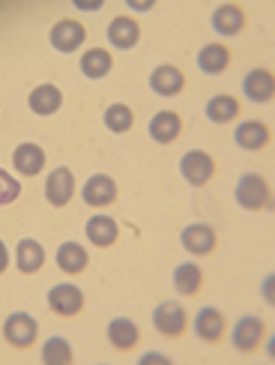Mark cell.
Segmentation results:
<instances>
[{
	"mask_svg": "<svg viewBox=\"0 0 275 365\" xmlns=\"http://www.w3.org/2000/svg\"><path fill=\"white\" fill-rule=\"evenodd\" d=\"M111 54L105 48H90L84 57H81V72L87 78H105V75L111 72Z\"/></svg>",
	"mask_w": 275,
	"mask_h": 365,
	"instance_id": "obj_24",
	"label": "cell"
},
{
	"mask_svg": "<svg viewBox=\"0 0 275 365\" xmlns=\"http://www.w3.org/2000/svg\"><path fill=\"white\" fill-rule=\"evenodd\" d=\"M108 39L117 48H135L138 39H141V27H138V21L129 19V15H120L108 27Z\"/></svg>",
	"mask_w": 275,
	"mask_h": 365,
	"instance_id": "obj_14",
	"label": "cell"
},
{
	"mask_svg": "<svg viewBox=\"0 0 275 365\" xmlns=\"http://www.w3.org/2000/svg\"><path fill=\"white\" fill-rule=\"evenodd\" d=\"M180 117L174 111H159L156 117H152V123H150V135H152V141H159V144H171L180 138Z\"/></svg>",
	"mask_w": 275,
	"mask_h": 365,
	"instance_id": "obj_17",
	"label": "cell"
},
{
	"mask_svg": "<svg viewBox=\"0 0 275 365\" xmlns=\"http://www.w3.org/2000/svg\"><path fill=\"white\" fill-rule=\"evenodd\" d=\"M48 306H51V312H57L60 317H72V314L81 312L84 294H81L75 284H54L51 294H48Z\"/></svg>",
	"mask_w": 275,
	"mask_h": 365,
	"instance_id": "obj_4",
	"label": "cell"
},
{
	"mask_svg": "<svg viewBox=\"0 0 275 365\" xmlns=\"http://www.w3.org/2000/svg\"><path fill=\"white\" fill-rule=\"evenodd\" d=\"M84 36H87L84 24H81V21H72V19L57 21V24L51 27V45H54L57 51H63V54H72L75 48H81Z\"/></svg>",
	"mask_w": 275,
	"mask_h": 365,
	"instance_id": "obj_5",
	"label": "cell"
},
{
	"mask_svg": "<svg viewBox=\"0 0 275 365\" xmlns=\"http://www.w3.org/2000/svg\"><path fill=\"white\" fill-rule=\"evenodd\" d=\"M42 359L48 362V365H69V362H72V347H69V341L60 339V336L48 339V341H45V347H42Z\"/></svg>",
	"mask_w": 275,
	"mask_h": 365,
	"instance_id": "obj_28",
	"label": "cell"
},
{
	"mask_svg": "<svg viewBox=\"0 0 275 365\" xmlns=\"http://www.w3.org/2000/svg\"><path fill=\"white\" fill-rule=\"evenodd\" d=\"M57 267L69 272V276H78V272L87 269V252L84 246H78V242H63V246L57 249Z\"/></svg>",
	"mask_w": 275,
	"mask_h": 365,
	"instance_id": "obj_19",
	"label": "cell"
},
{
	"mask_svg": "<svg viewBox=\"0 0 275 365\" xmlns=\"http://www.w3.org/2000/svg\"><path fill=\"white\" fill-rule=\"evenodd\" d=\"M174 287L182 297H194L201 291V267L194 264H180L174 272Z\"/></svg>",
	"mask_w": 275,
	"mask_h": 365,
	"instance_id": "obj_25",
	"label": "cell"
},
{
	"mask_svg": "<svg viewBox=\"0 0 275 365\" xmlns=\"http://www.w3.org/2000/svg\"><path fill=\"white\" fill-rule=\"evenodd\" d=\"M15 255H19V269L21 272H36L45 264V249L39 246L36 240H21Z\"/></svg>",
	"mask_w": 275,
	"mask_h": 365,
	"instance_id": "obj_26",
	"label": "cell"
},
{
	"mask_svg": "<svg viewBox=\"0 0 275 365\" xmlns=\"http://www.w3.org/2000/svg\"><path fill=\"white\" fill-rule=\"evenodd\" d=\"M227 63H231V51H227L224 45H219V42L207 45V48H201V54H197V66H201L207 75H219V72H224Z\"/></svg>",
	"mask_w": 275,
	"mask_h": 365,
	"instance_id": "obj_21",
	"label": "cell"
},
{
	"mask_svg": "<svg viewBox=\"0 0 275 365\" xmlns=\"http://www.w3.org/2000/svg\"><path fill=\"white\" fill-rule=\"evenodd\" d=\"M237 114H239V102L234 96H216L207 105V117L212 123H227V120H234Z\"/></svg>",
	"mask_w": 275,
	"mask_h": 365,
	"instance_id": "obj_27",
	"label": "cell"
},
{
	"mask_svg": "<svg viewBox=\"0 0 275 365\" xmlns=\"http://www.w3.org/2000/svg\"><path fill=\"white\" fill-rule=\"evenodd\" d=\"M114 197H117V182H114L111 177L96 174V177L87 180V186H84V201H87L90 207H108Z\"/></svg>",
	"mask_w": 275,
	"mask_h": 365,
	"instance_id": "obj_11",
	"label": "cell"
},
{
	"mask_svg": "<svg viewBox=\"0 0 275 365\" xmlns=\"http://www.w3.org/2000/svg\"><path fill=\"white\" fill-rule=\"evenodd\" d=\"M108 339L117 351H132L138 344V327L129 321V317H117V321H111V327H108Z\"/></svg>",
	"mask_w": 275,
	"mask_h": 365,
	"instance_id": "obj_23",
	"label": "cell"
},
{
	"mask_svg": "<svg viewBox=\"0 0 275 365\" xmlns=\"http://www.w3.org/2000/svg\"><path fill=\"white\" fill-rule=\"evenodd\" d=\"M152 362H167V359H165V356H156V354L141 356V365H152Z\"/></svg>",
	"mask_w": 275,
	"mask_h": 365,
	"instance_id": "obj_31",
	"label": "cell"
},
{
	"mask_svg": "<svg viewBox=\"0 0 275 365\" xmlns=\"http://www.w3.org/2000/svg\"><path fill=\"white\" fill-rule=\"evenodd\" d=\"M212 27H216V34H222V36H237L239 30L246 27V12L239 6L224 4L216 9V15H212Z\"/></svg>",
	"mask_w": 275,
	"mask_h": 365,
	"instance_id": "obj_16",
	"label": "cell"
},
{
	"mask_svg": "<svg viewBox=\"0 0 275 365\" xmlns=\"http://www.w3.org/2000/svg\"><path fill=\"white\" fill-rule=\"evenodd\" d=\"M132 120H135L132 111L126 108V105H120V102L111 105V108L105 111V126H108L111 132H117V135H120V132H129V129H132Z\"/></svg>",
	"mask_w": 275,
	"mask_h": 365,
	"instance_id": "obj_29",
	"label": "cell"
},
{
	"mask_svg": "<svg viewBox=\"0 0 275 365\" xmlns=\"http://www.w3.org/2000/svg\"><path fill=\"white\" fill-rule=\"evenodd\" d=\"M6 264H9V255H6V246H4V242H0V272L6 269Z\"/></svg>",
	"mask_w": 275,
	"mask_h": 365,
	"instance_id": "obj_32",
	"label": "cell"
},
{
	"mask_svg": "<svg viewBox=\"0 0 275 365\" xmlns=\"http://www.w3.org/2000/svg\"><path fill=\"white\" fill-rule=\"evenodd\" d=\"M182 246L189 255H209L216 249V231L209 225H189L182 231Z\"/></svg>",
	"mask_w": 275,
	"mask_h": 365,
	"instance_id": "obj_10",
	"label": "cell"
},
{
	"mask_svg": "<svg viewBox=\"0 0 275 365\" xmlns=\"http://www.w3.org/2000/svg\"><path fill=\"white\" fill-rule=\"evenodd\" d=\"M117 234H120V227H117V222H114L111 216H93V219L87 222V237H90V242H93V246H99V249L114 246Z\"/></svg>",
	"mask_w": 275,
	"mask_h": 365,
	"instance_id": "obj_18",
	"label": "cell"
},
{
	"mask_svg": "<svg viewBox=\"0 0 275 365\" xmlns=\"http://www.w3.org/2000/svg\"><path fill=\"white\" fill-rule=\"evenodd\" d=\"M264 339V321H257V317L246 314V317H239V324L234 329V347L237 351H257V344H261Z\"/></svg>",
	"mask_w": 275,
	"mask_h": 365,
	"instance_id": "obj_8",
	"label": "cell"
},
{
	"mask_svg": "<svg viewBox=\"0 0 275 365\" xmlns=\"http://www.w3.org/2000/svg\"><path fill=\"white\" fill-rule=\"evenodd\" d=\"M78 6H81V9H99L102 4H99V0H96V4H78Z\"/></svg>",
	"mask_w": 275,
	"mask_h": 365,
	"instance_id": "obj_35",
	"label": "cell"
},
{
	"mask_svg": "<svg viewBox=\"0 0 275 365\" xmlns=\"http://www.w3.org/2000/svg\"><path fill=\"white\" fill-rule=\"evenodd\" d=\"M237 201H239V207H246V210H266L269 201H272L269 182H266L261 174H246V177H239Z\"/></svg>",
	"mask_w": 275,
	"mask_h": 365,
	"instance_id": "obj_1",
	"label": "cell"
},
{
	"mask_svg": "<svg viewBox=\"0 0 275 365\" xmlns=\"http://www.w3.org/2000/svg\"><path fill=\"white\" fill-rule=\"evenodd\" d=\"M242 87H246V96L251 102H269L275 96V78L269 69H254L246 75V81H242Z\"/></svg>",
	"mask_w": 275,
	"mask_h": 365,
	"instance_id": "obj_13",
	"label": "cell"
},
{
	"mask_svg": "<svg viewBox=\"0 0 275 365\" xmlns=\"http://www.w3.org/2000/svg\"><path fill=\"white\" fill-rule=\"evenodd\" d=\"M27 102H30V111H36L39 117H51L54 111H60V105H63V93H60L54 84H39Z\"/></svg>",
	"mask_w": 275,
	"mask_h": 365,
	"instance_id": "obj_12",
	"label": "cell"
},
{
	"mask_svg": "<svg viewBox=\"0 0 275 365\" xmlns=\"http://www.w3.org/2000/svg\"><path fill=\"white\" fill-rule=\"evenodd\" d=\"M182 84H186V78H182V72L177 66H159L150 75V87L156 90L159 96H177Z\"/></svg>",
	"mask_w": 275,
	"mask_h": 365,
	"instance_id": "obj_15",
	"label": "cell"
},
{
	"mask_svg": "<svg viewBox=\"0 0 275 365\" xmlns=\"http://www.w3.org/2000/svg\"><path fill=\"white\" fill-rule=\"evenodd\" d=\"M4 336L12 347H30L36 341V321L30 314L24 312H15L6 317V324H4Z\"/></svg>",
	"mask_w": 275,
	"mask_h": 365,
	"instance_id": "obj_2",
	"label": "cell"
},
{
	"mask_svg": "<svg viewBox=\"0 0 275 365\" xmlns=\"http://www.w3.org/2000/svg\"><path fill=\"white\" fill-rule=\"evenodd\" d=\"M234 135H237V144L242 150H261L264 144H269V129L264 123H257V120H246V123H239V129Z\"/></svg>",
	"mask_w": 275,
	"mask_h": 365,
	"instance_id": "obj_20",
	"label": "cell"
},
{
	"mask_svg": "<svg viewBox=\"0 0 275 365\" xmlns=\"http://www.w3.org/2000/svg\"><path fill=\"white\" fill-rule=\"evenodd\" d=\"M132 9H138V12H147V9H152V4H129Z\"/></svg>",
	"mask_w": 275,
	"mask_h": 365,
	"instance_id": "obj_34",
	"label": "cell"
},
{
	"mask_svg": "<svg viewBox=\"0 0 275 365\" xmlns=\"http://www.w3.org/2000/svg\"><path fill=\"white\" fill-rule=\"evenodd\" d=\"M264 294H266V299L272 302V276L266 279V284H264Z\"/></svg>",
	"mask_w": 275,
	"mask_h": 365,
	"instance_id": "obj_33",
	"label": "cell"
},
{
	"mask_svg": "<svg viewBox=\"0 0 275 365\" xmlns=\"http://www.w3.org/2000/svg\"><path fill=\"white\" fill-rule=\"evenodd\" d=\"M222 329H224V321H222V314L216 309H201L194 317V332H197V339H204V341H219L222 339Z\"/></svg>",
	"mask_w": 275,
	"mask_h": 365,
	"instance_id": "obj_22",
	"label": "cell"
},
{
	"mask_svg": "<svg viewBox=\"0 0 275 365\" xmlns=\"http://www.w3.org/2000/svg\"><path fill=\"white\" fill-rule=\"evenodd\" d=\"M75 192V177L69 168H54L48 174V182H45V197H48L51 207H66L72 201Z\"/></svg>",
	"mask_w": 275,
	"mask_h": 365,
	"instance_id": "obj_6",
	"label": "cell"
},
{
	"mask_svg": "<svg viewBox=\"0 0 275 365\" xmlns=\"http://www.w3.org/2000/svg\"><path fill=\"white\" fill-rule=\"evenodd\" d=\"M12 165H15V171H19V174L33 177V174H39L45 168V150L39 144H21V147H15Z\"/></svg>",
	"mask_w": 275,
	"mask_h": 365,
	"instance_id": "obj_9",
	"label": "cell"
},
{
	"mask_svg": "<svg viewBox=\"0 0 275 365\" xmlns=\"http://www.w3.org/2000/svg\"><path fill=\"white\" fill-rule=\"evenodd\" d=\"M19 195H21V182H15V177H9L6 171H0V207L12 204Z\"/></svg>",
	"mask_w": 275,
	"mask_h": 365,
	"instance_id": "obj_30",
	"label": "cell"
},
{
	"mask_svg": "<svg viewBox=\"0 0 275 365\" xmlns=\"http://www.w3.org/2000/svg\"><path fill=\"white\" fill-rule=\"evenodd\" d=\"M152 324L162 336H180L182 329H186V312H182L180 302H162V306L152 312Z\"/></svg>",
	"mask_w": 275,
	"mask_h": 365,
	"instance_id": "obj_7",
	"label": "cell"
},
{
	"mask_svg": "<svg viewBox=\"0 0 275 365\" xmlns=\"http://www.w3.org/2000/svg\"><path fill=\"white\" fill-rule=\"evenodd\" d=\"M180 171L192 182V186H204V182H209L216 165H212V159L204 153V150H189V153L182 156V162H180Z\"/></svg>",
	"mask_w": 275,
	"mask_h": 365,
	"instance_id": "obj_3",
	"label": "cell"
}]
</instances>
